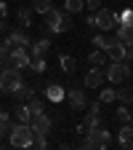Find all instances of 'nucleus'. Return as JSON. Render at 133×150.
<instances>
[{"instance_id": "17", "label": "nucleus", "mask_w": 133, "mask_h": 150, "mask_svg": "<svg viewBox=\"0 0 133 150\" xmlns=\"http://www.w3.org/2000/svg\"><path fill=\"white\" fill-rule=\"evenodd\" d=\"M117 38L123 43H133V22L128 24H117Z\"/></svg>"}, {"instance_id": "4", "label": "nucleus", "mask_w": 133, "mask_h": 150, "mask_svg": "<svg viewBox=\"0 0 133 150\" xmlns=\"http://www.w3.org/2000/svg\"><path fill=\"white\" fill-rule=\"evenodd\" d=\"M22 83V70L16 67H3L0 70V91L3 94H13Z\"/></svg>"}, {"instance_id": "5", "label": "nucleus", "mask_w": 133, "mask_h": 150, "mask_svg": "<svg viewBox=\"0 0 133 150\" xmlns=\"http://www.w3.org/2000/svg\"><path fill=\"white\" fill-rule=\"evenodd\" d=\"M32 131H35V137H48L51 134V129H53V118L48 115V112H40V115H35L29 121Z\"/></svg>"}, {"instance_id": "18", "label": "nucleus", "mask_w": 133, "mask_h": 150, "mask_svg": "<svg viewBox=\"0 0 133 150\" xmlns=\"http://www.w3.org/2000/svg\"><path fill=\"white\" fill-rule=\"evenodd\" d=\"M16 16H19V24H22V27L27 30V27L32 24V16H35V11H32V6H24V8H19V13H16Z\"/></svg>"}, {"instance_id": "26", "label": "nucleus", "mask_w": 133, "mask_h": 150, "mask_svg": "<svg viewBox=\"0 0 133 150\" xmlns=\"http://www.w3.org/2000/svg\"><path fill=\"white\" fill-rule=\"evenodd\" d=\"M99 102H104V105H109V102H117V94H115V88H101V94H99Z\"/></svg>"}, {"instance_id": "6", "label": "nucleus", "mask_w": 133, "mask_h": 150, "mask_svg": "<svg viewBox=\"0 0 133 150\" xmlns=\"http://www.w3.org/2000/svg\"><path fill=\"white\" fill-rule=\"evenodd\" d=\"M85 134L91 137V142H93V150H96V147H101V150H104V147H109V145H112V134L104 129V123H101V126H96V129H88Z\"/></svg>"}, {"instance_id": "14", "label": "nucleus", "mask_w": 133, "mask_h": 150, "mask_svg": "<svg viewBox=\"0 0 133 150\" xmlns=\"http://www.w3.org/2000/svg\"><path fill=\"white\" fill-rule=\"evenodd\" d=\"M107 56H109L112 62H123V59H125V43L117 40L115 46H109V48H107Z\"/></svg>"}, {"instance_id": "24", "label": "nucleus", "mask_w": 133, "mask_h": 150, "mask_svg": "<svg viewBox=\"0 0 133 150\" xmlns=\"http://www.w3.org/2000/svg\"><path fill=\"white\" fill-rule=\"evenodd\" d=\"M59 64H61V70L64 72H75V67H77V62H75V56H59Z\"/></svg>"}, {"instance_id": "28", "label": "nucleus", "mask_w": 133, "mask_h": 150, "mask_svg": "<svg viewBox=\"0 0 133 150\" xmlns=\"http://www.w3.org/2000/svg\"><path fill=\"white\" fill-rule=\"evenodd\" d=\"M115 118H117L120 123H128V121H130V112H128V107H125V105H120V107L115 110Z\"/></svg>"}, {"instance_id": "34", "label": "nucleus", "mask_w": 133, "mask_h": 150, "mask_svg": "<svg viewBox=\"0 0 133 150\" xmlns=\"http://www.w3.org/2000/svg\"><path fill=\"white\" fill-rule=\"evenodd\" d=\"M80 147H85V150H93V142H91V137H88V134H83V139H80Z\"/></svg>"}, {"instance_id": "2", "label": "nucleus", "mask_w": 133, "mask_h": 150, "mask_svg": "<svg viewBox=\"0 0 133 150\" xmlns=\"http://www.w3.org/2000/svg\"><path fill=\"white\" fill-rule=\"evenodd\" d=\"M11 145L13 147H32V139H35V131L29 123H13L11 129Z\"/></svg>"}, {"instance_id": "7", "label": "nucleus", "mask_w": 133, "mask_h": 150, "mask_svg": "<svg viewBox=\"0 0 133 150\" xmlns=\"http://www.w3.org/2000/svg\"><path fill=\"white\" fill-rule=\"evenodd\" d=\"M93 16H96V27L101 32H109V30L117 27V16H115V11H109V8H99Z\"/></svg>"}, {"instance_id": "33", "label": "nucleus", "mask_w": 133, "mask_h": 150, "mask_svg": "<svg viewBox=\"0 0 133 150\" xmlns=\"http://www.w3.org/2000/svg\"><path fill=\"white\" fill-rule=\"evenodd\" d=\"M85 6H88V8L93 11V13H96V11L101 8V0H85Z\"/></svg>"}, {"instance_id": "29", "label": "nucleus", "mask_w": 133, "mask_h": 150, "mask_svg": "<svg viewBox=\"0 0 133 150\" xmlns=\"http://www.w3.org/2000/svg\"><path fill=\"white\" fill-rule=\"evenodd\" d=\"M117 16V24H128V22H133V11H123V13H115Z\"/></svg>"}, {"instance_id": "35", "label": "nucleus", "mask_w": 133, "mask_h": 150, "mask_svg": "<svg viewBox=\"0 0 133 150\" xmlns=\"http://www.w3.org/2000/svg\"><path fill=\"white\" fill-rule=\"evenodd\" d=\"M8 16V0H0V19Z\"/></svg>"}, {"instance_id": "1", "label": "nucleus", "mask_w": 133, "mask_h": 150, "mask_svg": "<svg viewBox=\"0 0 133 150\" xmlns=\"http://www.w3.org/2000/svg\"><path fill=\"white\" fill-rule=\"evenodd\" d=\"M43 16H45V24H43V27H45L48 32H56V35H59V32H69V30H72V16H69L67 11H59V8L51 6Z\"/></svg>"}, {"instance_id": "30", "label": "nucleus", "mask_w": 133, "mask_h": 150, "mask_svg": "<svg viewBox=\"0 0 133 150\" xmlns=\"http://www.w3.org/2000/svg\"><path fill=\"white\" fill-rule=\"evenodd\" d=\"M11 129H13L11 118H8V121H0V137H8V134H11Z\"/></svg>"}, {"instance_id": "10", "label": "nucleus", "mask_w": 133, "mask_h": 150, "mask_svg": "<svg viewBox=\"0 0 133 150\" xmlns=\"http://www.w3.org/2000/svg\"><path fill=\"white\" fill-rule=\"evenodd\" d=\"M107 78H104V70L101 67H91L88 72H85V88H101V83H104Z\"/></svg>"}, {"instance_id": "9", "label": "nucleus", "mask_w": 133, "mask_h": 150, "mask_svg": "<svg viewBox=\"0 0 133 150\" xmlns=\"http://www.w3.org/2000/svg\"><path fill=\"white\" fill-rule=\"evenodd\" d=\"M64 97L69 99V107H72V110H85V107H88L85 91H83L80 86H69V91L64 94Z\"/></svg>"}, {"instance_id": "13", "label": "nucleus", "mask_w": 133, "mask_h": 150, "mask_svg": "<svg viewBox=\"0 0 133 150\" xmlns=\"http://www.w3.org/2000/svg\"><path fill=\"white\" fill-rule=\"evenodd\" d=\"M117 142H120V147H130V150H133V126L123 123L120 134H117Z\"/></svg>"}, {"instance_id": "11", "label": "nucleus", "mask_w": 133, "mask_h": 150, "mask_svg": "<svg viewBox=\"0 0 133 150\" xmlns=\"http://www.w3.org/2000/svg\"><path fill=\"white\" fill-rule=\"evenodd\" d=\"M6 40H8L11 46H22V48H29V43H32L29 35H27V30H11Z\"/></svg>"}, {"instance_id": "19", "label": "nucleus", "mask_w": 133, "mask_h": 150, "mask_svg": "<svg viewBox=\"0 0 133 150\" xmlns=\"http://www.w3.org/2000/svg\"><path fill=\"white\" fill-rule=\"evenodd\" d=\"M115 94H117V102H123V105H133V86L115 88Z\"/></svg>"}, {"instance_id": "20", "label": "nucleus", "mask_w": 133, "mask_h": 150, "mask_svg": "<svg viewBox=\"0 0 133 150\" xmlns=\"http://www.w3.org/2000/svg\"><path fill=\"white\" fill-rule=\"evenodd\" d=\"M88 64H91V67H104V64H107V51L96 48V51L88 56Z\"/></svg>"}, {"instance_id": "25", "label": "nucleus", "mask_w": 133, "mask_h": 150, "mask_svg": "<svg viewBox=\"0 0 133 150\" xmlns=\"http://www.w3.org/2000/svg\"><path fill=\"white\" fill-rule=\"evenodd\" d=\"M83 6H85V0H64L67 13H77V11H83Z\"/></svg>"}, {"instance_id": "38", "label": "nucleus", "mask_w": 133, "mask_h": 150, "mask_svg": "<svg viewBox=\"0 0 133 150\" xmlns=\"http://www.w3.org/2000/svg\"><path fill=\"white\" fill-rule=\"evenodd\" d=\"M130 121H133V112H130Z\"/></svg>"}, {"instance_id": "15", "label": "nucleus", "mask_w": 133, "mask_h": 150, "mask_svg": "<svg viewBox=\"0 0 133 150\" xmlns=\"http://www.w3.org/2000/svg\"><path fill=\"white\" fill-rule=\"evenodd\" d=\"M13 97H16L19 102H29V99L35 97V88H32V86H27V83L22 81V83H19V88L13 91Z\"/></svg>"}, {"instance_id": "23", "label": "nucleus", "mask_w": 133, "mask_h": 150, "mask_svg": "<svg viewBox=\"0 0 133 150\" xmlns=\"http://www.w3.org/2000/svg\"><path fill=\"white\" fill-rule=\"evenodd\" d=\"M29 70H32V72H37V75H43V72L48 70V64H45L43 56H35V59L29 62Z\"/></svg>"}, {"instance_id": "27", "label": "nucleus", "mask_w": 133, "mask_h": 150, "mask_svg": "<svg viewBox=\"0 0 133 150\" xmlns=\"http://www.w3.org/2000/svg\"><path fill=\"white\" fill-rule=\"evenodd\" d=\"M51 6H53L51 0H32V11H35V13H40V16H43Z\"/></svg>"}, {"instance_id": "37", "label": "nucleus", "mask_w": 133, "mask_h": 150, "mask_svg": "<svg viewBox=\"0 0 133 150\" xmlns=\"http://www.w3.org/2000/svg\"><path fill=\"white\" fill-rule=\"evenodd\" d=\"M0 32H11V27H8L6 19H0Z\"/></svg>"}, {"instance_id": "8", "label": "nucleus", "mask_w": 133, "mask_h": 150, "mask_svg": "<svg viewBox=\"0 0 133 150\" xmlns=\"http://www.w3.org/2000/svg\"><path fill=\"white\" fill-rule=\"evenodd\" d=\"M29 62H32L29 48H22V46H13V48H11V67L24 70V67H29Z\"/></svg>"}, {"instance_id": "36", "label": "nucleus", "mask_w": 133, "mask_h": 150, "mask_svg": "<svg viewBox=\"0 0 133 150\" xmlns=\"http://www.w3.org/2000/svg\"><path fill=\"white\" fill-rule=\"evenodd\" d=\"M133 59V43H125V62Z\"/></svg>"}, {"instance_id": "3", "label": "nucleus", "mask_w": 133, "mask_h": 150, "mask_svg": "<svg viewBox=\"0 0 133 150\" xmlns=\"http://www.w3.org/2000/svg\"><path fill=\"white\" fill-rule=\"evenodd\" d=\"M104 78L109 81V83H115V86H120V83H125L128 78H130V64L123 59V62H112L107 70H104Z\"/></svg>"}, {"instance_id": "21", "label": "nucleus", "mask_w": 133, "mask_h": 150, "mask_svg": "<svg viewBox=\"0 0 133 150\" xmlns=\"http://www.w3.org/2000/svg\"><path fill=\"white\" fill-rule=\"evenodd\" d=\"M16 121L19 123H29L32 121V112H29V105L27 102H22V105L16 107Z\"/></svg>"}, {"instance_id": "12", "label": "nucleus", "mask_w": 133, "mask_h": 150, "mask_svg": "<svg viewBox=\"0 0 133 150\" xmlns=\"http://www.w3.org/2000/svg\"><path fill=\"white\" fill-rule=\"evenodd\" d=\"M48 48H51V40H48V38L32 40V43H29V56H32V59H35V56H45V54H48Z\"/></svg>"}, {"instance_id": "31", "label": "nucleus", "mask_w": 133, "mask_h": 150, "mask_svg": "<svg viewBox=\"0 0 133 150\" xmlns=\"http://www.w3.org/2000/svg\"><path fill=\"white\" fill-rule=\"evenodd\" d=\"M93 46H99L101 51L107 48V35H96V38H93Z\"/></svg>"}, {"instance_id": "22", "label": "nucleus", "mask_w": 133, "mask_h": 150, "mask_svg": "<svg viewBox=\"0 0 133 150\" xmlns=\"http://www.w3.org/2000/svg\"><path fill=\"white\" fill-rule=\"evenodd\" d=\"M83 126H85V131H88V129H96V126H101L99 112H91V110H85V121H83Z\"/></svg>"}, {"instance_id": "16", "label": "nucleus", "mask_w": 133, "mask_h": 150, "mask_svg": "<svg viewBox=\"0 0 133 150\" xmlns=\"http://www.w3.org/2000/svg\"><path fill=\"white\" fill-rule=\"evenodd\" d=\"M45 99H51V102H61V99H64V86H59V83L45 86Z\"/></svg>"}, {"instance_id": "32", "label": "nucleus", "mask_w": 133, "mask_h": 150, "mask_svg": "<svg viewBox=\"0 0 133 150\" xmlns=\"http://www.w3.org/2000/svg\"><path fill=\"white\" fill-rule=\"evenodd\" d=\"M32 147H40V150H43V147H48V139H45V137H35V139H32Z\"/></svg>"}]
</instances>
